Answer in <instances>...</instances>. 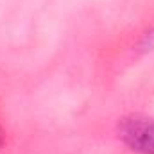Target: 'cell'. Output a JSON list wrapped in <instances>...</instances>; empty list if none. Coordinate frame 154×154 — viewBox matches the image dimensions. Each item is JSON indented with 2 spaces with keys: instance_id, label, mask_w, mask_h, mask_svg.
<instances>
[{
  "instance_id": "obj_2",
  "label": "cell",
  "mask_w": 154,
  "mask_h": 154,
  "mask_svg": "<svg viewBox=\"0 0 154 154\" xmlns=\"http://www.w3.org/2000/svg\"><path fill=\"white\" fill-rule=\"evenodd\" d=\"M0 142H2V134H0Z\"/></svg>"
},
{
  "instance_id": "obj_1",
  "label": "cell",
  "mask_w": 154,
  "mask_h": 154,
  "mask_svg": "<svg viewBox=\"0 0 154 154\" xmlns=\"http://www.w3.org/2000/svg\"><path fill=\"white\" fill-rule=\"evenodd\" d=\"M120 140L134 152L154 154V118L145 115H131L118 124Z\"/></svg>"
}]
</instances>
